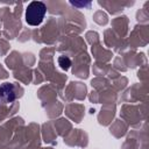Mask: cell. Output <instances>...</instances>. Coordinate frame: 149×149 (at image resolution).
<instances>
[{"instance_id":"obj_1","label":"cell","mask_w":149,"mask_h":149,"mask_svg":"<svg viewBox=\"0 0 149 149\" xmlns=\"http://www.w3.org/2000/svg\"><path fill=\"white\" fill-rule=\"evenodd\" d=\"M47 13V7L42 1H33L26 9V22L30 26H38L42 23Z\"/></svg>"},{"instance_id":"obj_2","label":"cell","mask_w":149,"mask_h":149,"mask_svg":"<svg viewBox=\"0 0 149 149\" xmlns=\"http://www.w3.org/2000/svg\"><path fill=\"white\" fill-rule=\"evenodd\" d=\"M16 99L15 87L12 83H3L0 85V100L3 104H10Z\"/></svg>"},{"instance_id":"obj_3","label":"cell","mask_w":149,"mask_h":149,"mask_svg":"<svg viewBox=\"0 0 149 149\" xmlns=\"http://www.w3.org/2000/svg\"><path fill=\"white\" fill-rule=\"evenodd\" d=\"M58 64L61 65V68L63 69V70H69V68H70V65H71V61H70V58L69 57H66V56H61L59 58H58Z\"/></svg>"}]
</instances>
